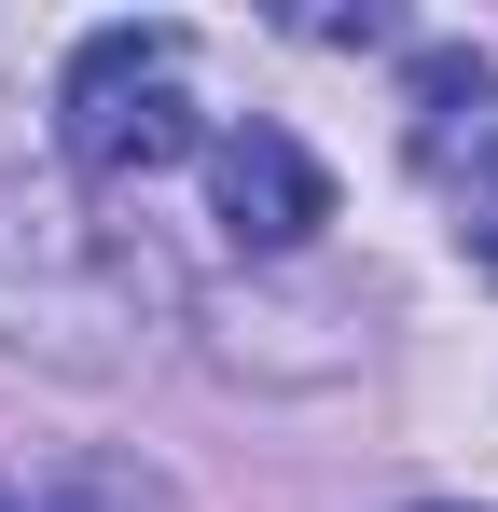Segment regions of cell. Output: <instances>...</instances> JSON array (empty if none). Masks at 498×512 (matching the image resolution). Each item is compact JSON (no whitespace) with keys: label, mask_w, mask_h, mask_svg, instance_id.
Listing matches in <instances>:
<instances>
[{"label":"cell","mask_w":498,"mask_h":512,"mask_svg":"<svg viewBox=\"0 0 498 512\" xmlns=\"http://www.w3.org/2000/svg\"><path fill=\"white\" fill-rule=\"evenodd\" d=\"M56 139L83 180H153L208 139V97H194V28H97L56 84Z\"/></svg>","instance_id":"1"},{"label":"cell","mask_w":498,"mask_h":512,"mask_svg":"<svg viewBox=\"0 0 498 512\" xmlns=\"http://www.w3.org/2000/svg\"><path fill=\"white\" fill-rule=\"evenodd\" d=\"M415 512H471V499H415Z\"/></svg>","instance_id":"5"},{"label":"cell","mask_w":498,"mask_h":512,"mask_svg":"<svg viewBox=\"0 0 498 512\" xmlns=\"http://www.w3.org/2000/svg\"><path fill=\"white\" fill-rule=\"evenodd\" d=\"M457 236H471V263H485V277H498V208H471V222H457Z\"/></svg>","instance_id":"4"},{"label":"cell","mask_w":498,"mask_h":512,"mask_svg":"<svg viewBox=\"0 0 498 512\" xmlns=\"http://www.w3.org/2000/svg\"><path fill=\"white\" fill-rule=\"evenodd\" d=\"M457 153H498V56L471 42L415 56V167H457Z\"/></svg>","instance_id":"3"},{"label":"cell","mask_w":498,"mask_h":512,"mask_svg":"<svg viewBox=\"0 0 498 512\" xmlns=\"http://www.w3.org/2000/svg\"><path fill=\"white\" fill-rule=\"evenodd\" d=\"M208 208H222L236 250H305L332 222V167L291 125H222V139H208Z\"/></svg>","instance_id":"2"},{"label":"cell","mask_w":498,"mask_h":512,"mask_svg":"<svg viewBox=\"0 0 498 512\" xmlns=\"http://www.w3.org/2000/svg\"><path fill=\"white\" fill-rule=\"evenodd\" d=\"M0 512H14V499H0Z\"/></svg>","instance_id":"6"}]
</instances>
